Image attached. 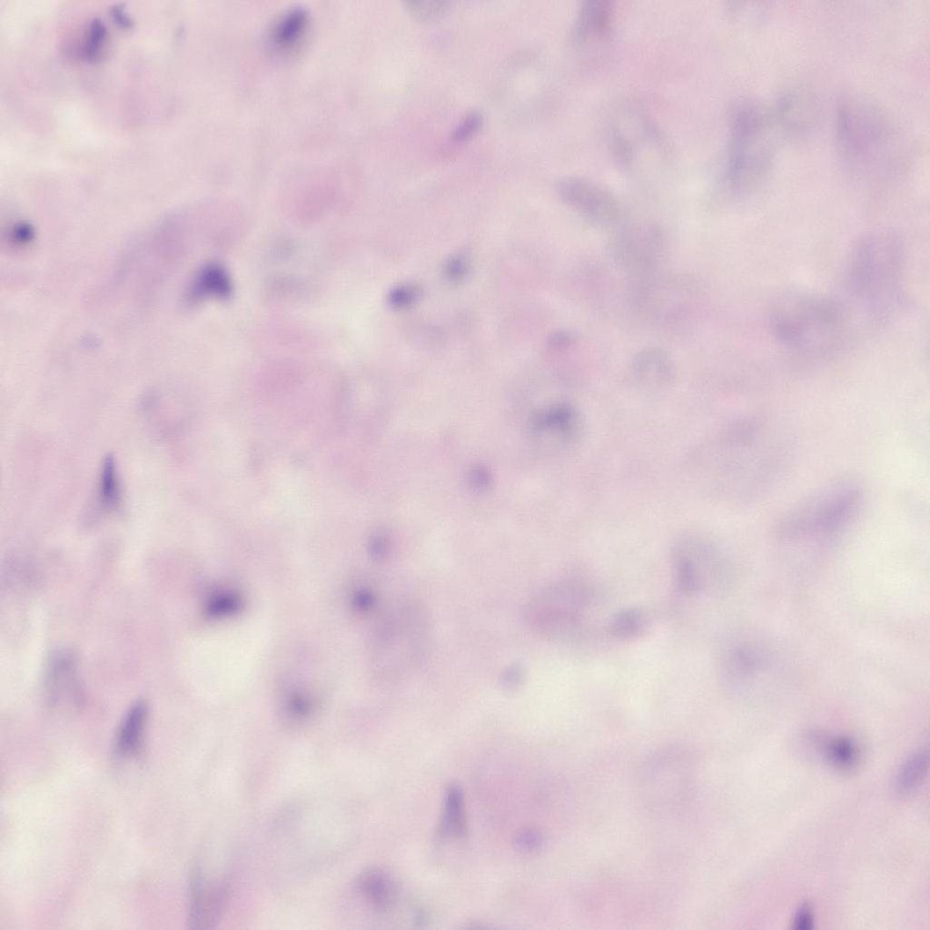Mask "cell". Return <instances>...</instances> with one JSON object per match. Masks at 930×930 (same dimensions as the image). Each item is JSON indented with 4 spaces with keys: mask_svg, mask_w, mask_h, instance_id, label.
I'll return each mask as SVG.
<instances>
[{
    "mask_svg": "<svg viewBox=\"0 0 930 930\" xmlns=\"http://www.w3.org/2000/svg\"><path fill=\"white\" fill-rule=\"evenodd\" d=\"M404 7L407 12L420 22L438 20L447 13L450 2L443 0H406Z\"/></svg>",
    "mask_w": 930,
    "mask_h": 930,
    "instance_id": "obj_25",
    "label": "cell"
},
{
    "mask_svg": "<svg viewBox=\"0 0 930 930\" xmlns=\"http://www.w3.org/2000/svg\"><path fill=\"white\" fill-rule=\"evenodd\" d=\"M777 127L772 113L754 102L742 101L733 107L724 171L732 193H747L763 182L774 158Z\"/></svg>",
    "mask_w": 930,
    "mask_h": 930,
    "instance_id": "obj_6",
    "label": "cell"
},
{
    "mask_svg": "<svg viewBox=\"0 0 930 930\" xmlns=\"http://www.w3.org/2000/svg\"><path fill=\"white\" fill-rule=\"evenodd\" d=\"M836 143L843 164L857 179L878 180L900 159L897 134L882 111L857 95L846 96L837 108Z\"/></svg>",
    "mask_w": 930,
    "mask_h": 930,
    "instance_id": "obj_5",
    "label": "cell"
},
{
    "mask_svg": "<svg viewBox=\"0 0 930 930\" xmlns=\"http://www.w3.org/2000/svg\"><path fill=\"white\" fill-rule=\"evenodd\" d=\"M466 272V262L460 257H455L446 264V273L452 280L461 279Z\"/></svg>",
    "mask_w": 930,
    "mask_h": 930,
    "instance_id": "obj_32",
    "label": "cell"
},
{
    "mask_svg": "<svg viewBox=\"0 0 930 930\" xmlns=\"http://www.w3.org/2000/svg\"><path fill=\"white\" fill-rule=\"evenodd\" d=\"M794 928L810 930L814 927V914L811 905L804 903L796 910L793 919Z\"/></svg>",
    "mask_w": 930,
    "mask_h": 930,
    "instance_id": "obj_30",
    "label": "cell"
},
{
    "mask_svg": "<svg viewBox=\"0 0 930 930\" xmlns=\"http://www.w3.org/2000/svg\"><path fill=\"white\" fill-rule=\"evenodd\" d=\"M817 109L810 95L801 91H791L779 99L772 115L779 129L798 134L814 126L818 116Z\"/></svg>",
    "mask_w": 930,
    "mask_h": 930,
    "instance_id": "obj_14",
    "label": "cell"
},
{
    "mask_svg": "<svg viewBox=\"0 0 930 930\" xmlns=\"http://www.w3.org/2000/svg\"><path fill=\"white\" fill-rule=\"evenodd\" d=\"M768 325L787 351L814 360L839 352L855 327L837 298L801 291L786 292L773 301Z\"/></svg>",
    "mask_w": 930,
    "mask_h": 930,
    "instance_id": "obj_2",
    "label": "cell"
},
{
    "mask_svg": "<svg viewBox=\"0 0 930 930\" xmlns=\"http://www.w3.org/2000/svg\"><path fill=\"white\" fill-rule=\"evenodd\" d=\"M147 715L146 705L140 701L124 716L115 740L116 754L121 757L135 756L141 749Z\"/></svg>",
    "mask_w": 930,
    "mask_h": 930,
    "instance_id": "obj_17",
    "label": "cell"
},
{
    "mask_svg": "<svg viewBox=\"0 0 930 930\" xmlns=\"http://www.w3.org/2000/svg\"><path fill=\"white\" fill-rule=\"evenodd\" d=\"M928 764L927 749H920L910 755L897 772L896 791L903 796L915 792L927 775Z\"/></svg>",
    "mask_w": 930,
    "mask_h": 930,
    "instance_id": "obj_20",
    "label": "cell"
},
{
    "mask_svg": "<svg viewBox=\"0 0 930 930\" xmlns=\"http://www.w3.org/2000/svg\"><path fill=\"white\" fill-rule=\"evenodd\" d=\"M822 749L827 761L839 770H851L860 760L859 748L849 737H840L826 740Z\"/></svg>",
    "mask_w": 930,
    "mask_h": 930,
    "instance_id": "obj_24",
    "label": "cell"
},
{
    "mask_svg": "<svg viewBox=\"0 0 930 930\" xmlns=\"http://www.w3.org/2000/svg\"><path fill=\"white\" fill-rule=\"evenodd\" d=\"M905 245L893 231L862 236L848 255L841 302L854 325L886 322L904 301ZM842 294V295H843Z\"/></svg>",
    "mask_w": 930,
    "mask_h": 930,
    "instance_id": "obj_1",
    "label": "cell"
},
{
    "mask_svg": "<svg viewBox=\"0 0 930 930\" xmlns=\"http://www.w3.org/2000/svg\"><path fill=\"white\" fill-rule=\"evenodd\" d=\"M466 828L463 790L458 784L451 783L444 792L439 833L442 837L458 838L464 836Z\"/></svg>",
    "mask_w": 930,
    "mask_h": 930,
    "instance_id": "obj_18",
    "label": "cell"
},
{
    "mask_svg": "<svg viewBox=\"0 0 930 930\" xmlns=\"http://www.w3.org/2000/svg\"><path fill=\"white\" fill-rule=\"evenodd\" d=\"M631 370L635 380L647 387L666 385L674 375V365L669 354L656 346L639 350L632 359Z\"/></svg>",
    "mask_w": 930,
    "mask_h": 930,
    "instance_id": "obj_16",
    "label": "cell"
},
{
    "mask_svg": "<svg viewBox=\"0 0 930 930\" xmlns=\"http://www.w3.org/2000/svg\"><path fill=\"white\" fill-rule=\"evenodd\" d=\"M561 201L594 226L610 229L619 226L624 213L619 201L602 185L592 180L570 175L556 184Z\"/></svg>",
    "mask_w": 930,
    "mask_h": 930,
    "instance_id": "obj_10",
    "label": "cell"
},
{
    "mask_svg": "<svg viewBox=\"0 0 930 930\" xmlns=\"http://www.w3.org/2000/svg\"><path fill=\"white\" fill-rule=\"evenodd\" d=\"M614 23V8L608 0H585L578 8L571 28L572 42L589 45L604 41Z\"/></svg>",
    "mask_w": 930,
    "mask_h": 930,
    "instance_id": "obj_13",
    "label": "cell"
},
{
    "mask_svg": "<svg viewBox=\"0 0 930 930\" xmlns=\"http://www.w3.org/2000/svg\"><path fill=\"white\" fill-rule=\"evenodd\" d=\"M230 282L225 272L217 265L202 269L193 280L189 296L192 300L215 295L223 297L230 293Z\"/></svg>",
    "mask_w": 930,
    "mask_h": 930,
    "instance_id": "obj_21",
    "label": "cell"
},
{
    "mask_svg": "<svg viewBox=\"0 0 930 930\" xmlns=\"http://www.w3.org/2000/svg\"><path fill=\"white\" fill-rule=\"evenodd\" d=\"M106 37V27L104 23L94 18L90 22L85 41L83 47V54L89 61H96L101 55V50Z\"/></svg>",
    "mask_w": 930,
    "mask_h": 930,
    "instance_id": "obj_26",
    "label": "cell"
},
{
    "mask_svg": "<svg viewBox=\"0 0 930 930\" xmlns=\"http://www.w3.org/2000/svg\"><path fill=\"white\" fill-rule=\"evenodd\" d=\"M482 115L477 111L467 114L453 131V138L464 142L471 138L482 124Z\"/></svg>",
    "mask_w": 930,
    "mask_h": 930,
    "instance_id": "obj_27",
    "label": "cell"
},
{
    "mask_svg": "<svg viewBox=\"0 0 930 930\" xmlns=\"http://www.w3.org/2000/svg\"><path fill=\"white\" fill-rule=\"evenodd\" d=\"M608 138L614 158L630 173L659 171L668 162L665 137L638 104H621L614 111L608 125Z\"/></svg>",
    "mask_w": 930,
    "mask_h": 930,
    "instance_id": "obj_7",
    "label": "cell"
},
{
    "mask_svg": "<svg viewBox=\"0 0 930 930\" xmlns=\"http://www.w3.org/2000/svg\"><path fill=\"white\" fill-rule=\"evenodd\" d=\"M609 259L632 273L634 279L655 273L665 251L662 230L654 223H636L619 228L608 242Z\"/></svg>",
    "mask_w": 930,
    "mask_h": 930,
    "instance_id": "obj_9",
    "label": "cell"
},
{
    "mask_svg": "<svg viewBox=\"0 0 930 930\" xmlns=\"http://www.w3.org/2000/svg\"><path fill=\"white\" fill-rule=\"evenodd\" d=\"M11 237L17 243H25L33 237V231L28 224L18 223L17 226H14Z\"/></svg>",
    "mask_w": 930,
    "mask_h": 930,
    "instance_id": "obj_33",
    "label": "cell"
},
{
    "mask_svg": "<svg viewBox=\"0 0 930 930\" xmlns=\"http://www.w3.org/2000/svg\"><path fill=\"white\" fill-rule=\"evenodd\" d=\"M577 341L576 335L570 331H559L552 334L549 344L556 350H568L572 348Z\"/></svg>",
    "mask_w": 930,
    "mask_h": 930,
    "instance_id": "obj_31",
    "label": "cell"
},
{
    "mask_svg": "<svg viewBox=\"0 0 930 930\" xmlns=\"http://www.w3.org/2000/svg\"><path fill=\"white\" fill-rule=\"evenodd\" d=\"M591 599L592 590L585 581H555L535 595L527 615L539 633L554 639H567L578 634L582 614Z\"/></svg>",
    "mask_w": 930,
    "mask_h": 930,
    "instance_id": "obj_8",
    "label": "cell"
},
{
    "mask_svg": "<svg viewBox=\"0 0 930 930\" xmlns=\"http://www.w3.org/2000/svg\"><path fill=\"white\" fill-rule=\"evenodd\" d=\"M231 887L226 880L206 882L202 867L195 865L189 885V923L193 928H212L228 905Z\"/></svg>",
    "mask_w": 930,
    "mask_h": 930,
    "instance_id": "obj_12",
    "label": "cell"
},
{
    "mask_svg": "<svg viewBox=\"0 0 930 930\" xmlns=\"http://www.w3.org/2000/svg\"><path fill=\"white\" fill-rule=\"evenodd\" d=\"M515 844L523 853L536 852L542 845V836L535 830H524L516 836Z\"/></svg>",
    "mask_w": 930,
    "mask_h": 930,
    "instance_id": "obj_28",
    "label": "cell"
},
{
    "mask_svg": "<svg viewBox=\"0 0 930 930\" xmlns=\"http://www.w3.org/2000/svg\"><path fill=\"white\" fill-rule=\"evenodd\" d=\"M354 891L366 906L376 913L389 912L397 898V885L389 872L372 867L361 872Z\"/></svg>",
    "mask_w": 930,
    "mask_h": 930,
    "instance_id": "obj_15",
    "label": "cell"
},
{
    "mask_svg": "<svg viewBox=\"0 0 930 930\" xmlns=\"http://www.w3.org/2000/svg\"><path fill=\"white\" fill-rule=\"evenodd\" d=\"M98 498L101 506L107 510H115L121 504L120 477L115 460L112 455H107L101 466Z\"/></svg>",
    "mask_w": 930,
    "mask_h": 930,
    "instance_id": "obj_22",
    "label": "cell"
},
{
    "mask_svg": "<svg viewBox=\"0 0 930 930\" xmlns=\"http://www.w3.org/2000/svg\"><path fill=\"white\" fill-rule=\"evenodd\" d=\"M863 501L864 489L857 480H830L783 514L775 526L777 543L789 550L826 549L853 527Z\"/></svg>",
    "mask_w": 930,
    "mask_h": 930,
    "instance_id": "obj_3",
    "label": "cell"
},
{
    "mask_svg": "<svg viewBox=\"0 0 930 930\" xmlns=\"http://www.w3.org/2000/svg\"><path fill=\"white\" fill-rule=\"evenodd\" d=\"M727 436V480L744 500L760 498L779 479L790 458L788 431L774 417L758 414L737 423Z\"/></svg>",
    "mask_w": 930,
    "mask_h": 930,
    "instance_id": "obj_4",
    "label": "cell"
},
{
    "mask_svg": "<svg viewBox=\"0 0 930 930\" xmlns=\"http://www.w3.org/2000/svg\"><path fill=\"white\" fill-rule=\"evenodd\" d=\"M111 15L114 20L122 27L127 28L131 26V20L127 14L124 13L122 6L116 5L111 9Z\"/></svg>",
    "mask_w": 930,
    "mask_h": 930,
    "instance_id": "obj_34",
    "label": "cell"
},
{
    "mask_svg": "<svg viewBox=\"0 0 930 930\" xmlns=\"http://www.w3.org/2000/svg\"><path fill=\"white\" fill-rule=\"evenodd\" d=\"M417 291L412 286H400L390 294V302L396 308H403L415 301Z\"/></svg>",
    "mask_w": 930,
    "mask_h": 930,
    "instance_id": "obj_29",
    "label": "cell"
},
{
    "mask_svg": "<svg viewBox=\"0 0 930 930\" xmlns=\"http://www.w3.org/2000/svg\"><path fill=\"white\" fill-rule=\"evenodd\" d=\"M717 549L704 539H679L671 550V562L678 589L685 595L704 590L719 575L722 560Z\"/></svg>",
    "mask_w": 930,
    "mask_h": 930,
    "instance_id": "obj_11",
    "label": "cell"
},
{
    "mask_svg": "<svg viewBox=\"0 0 930 930\" xmlns=\"http://www.w3.org/2000/svg\"><path fill=\"white\" fill-rule=\"evenodd\" d=\"M647 624L643 610L631 607L615 612L608 622L609 634L615 638L628 640L639 636Z\"/></svg>",
    "mask_w": 930,
    "mask_h": 930,
    "instance_id": "obj_23",
    "label": "cell"
},
{
    "mask_svg": "<svg viewBox=\"0 0 930 930\" xmlns=\"http://www.w3.org/2000/svg\"><path fill=\"white\" fill-rule=\"evenodd\" d=\"M308 15L303 9L294 8L282 15L272 26L271 43L277 51L292 50L304 36Z\"/></svg>",
    "mask_w": 930,
    "mask_h": 930,
    "instance_id": "obj_19",
    "label": "cell"
}]
</instances>
